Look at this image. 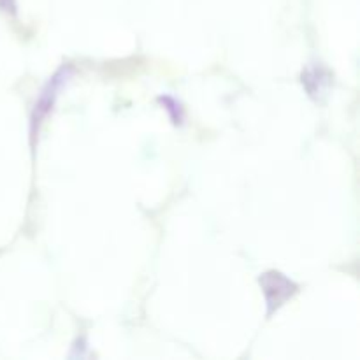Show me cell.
<instances>
[{
  "mask_svg": "<svg viewBox=\"0 0 360 360\" xmlns=\"http://www.w3.org/2000/svg\"><path fill=\"white\" fill-rule=\"evenodd\" d=\"M72 76V67L63 65L62 69L56 70L51 77H49L48 83L44 84V88L39 94L37 101H35L34 109H32L30 115V143L32 146H35V139L39 137V130L41 125L44 123V120L48 118L49 112L55 108L56 97H58V91L62 90L63 84L70 79Z\"/></svg>",
  "mask_w": 360,
  "mask_h": 360,
  "instance_id": "obj_1",
  "label": "cell"
},
{
  "mask_svg": "<svg viewBox=\"0 0 360 360\" xmlns=\"http://www.w3.org/2000/svg\"><path fill=\"white\" fill-rule=\"evenodd\" d=\"M259 285L262 288L264 299H266L267 316L283 308L299 292V285L280 271H266L264 274H260Z\"/></svg>",
  "mask_w": 360,
  "mask_h": 360,
  "instance_id": "obj_2",
  "label": "cell"
},
{
  "mask_svg": "<svg viewBox=\"0 0 360 360\" xmlns=\"http://www.w3.org/2000/svg\"><path fill=\"white\" fill-rule=\"evenodd\" d=\"M301 83L304 86L306 94L313 101H320L322 95H326L329 86L333 84V74L322 63H311V65H308L302 70Z\"/></svg>",
  "mask_w": 360,
  "mask_h": 360,
  "instance_id": "obj_3",
  "label": "cell"
},
{
  "mask_svg": "<svg viewBox=\"0 0 360 360\" xmlns=\"http://www.w3.org/2000/svg\"><path fill=\"white\" fill-rule=\"evenodd\" d=\"M158 102H160L162 108L169 112V116H171L174 125H183V122H185V111H183L181 104H179L174 97H171V95H160V97H158Z\"/></svg>",
  "mask_w": 360,
  "mask_h": 360,
  "instance_id": "obj_4",
  "label": "cell"
},
{
  "mask_svg": "<svg viewBox=\"0 0 360 360\" xmlns=\"http://www.w3.org/2000/svg\"><path fill=\"white\" fill-rule=\"evenodd\" d=\"M0 9L6 11V13L14 14L16 13V2H14V0H0Z\"/></svg>",
  "mask_w": 360,
  "mask_h": 360,
  "instance_id": "obj_5",
  "label": "cell"
}]
</instances>
